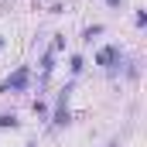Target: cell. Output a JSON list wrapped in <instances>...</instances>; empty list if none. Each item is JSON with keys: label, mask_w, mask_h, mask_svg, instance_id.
Masks as SVG:
<instances>
[{"label": "cell", "mask_w": 147, "mask_h": 147, "mask_svg": "<svg viewBox=\"0 0 147 147\" xmlns=\"http://www.w3.org/2000/svg\"><path fill=\"white\" fill-rule=\"evenodd\" d=\"M69 92H72V86H65V89L58 92V103H55V116H51V123H55V127H65V123H69Z\"/></svg>", "instance_id": "cell-1"}, {"label": "cell", "mask_w": 147, "mask_h": 147, "mask_svg": "<svg viewBox=\"0 0 147 147\" xmlns=\"http://www.w3.org/2000/svg\"><path fill=\"white\" fill-rule=\"evenodd\" d=\"M28 82H31V72L28 69H17V72L3 82V92H21V89H28Z\"/></svg>", "instance_id": "cell-2"}, {"label": "cell", "mask_w": 147, "mask_h": 147, "mask_svg": "<svg viewBox=\"0 0 147 147\" xmlns=\"http://www.w3.org/2000/svg\"><path fill=\"white\" fill-rule=\"evenodd\" d=\"M96 65H103V69H113V65H120V48H116V45L103 48V51L96 55Z\"/></svg>", "instance_id": "cell-3"}, {"label": "cell", "mask_w": 147, "mask_h": 147, "mask_svg": "<svg viewBox=\"0 0 147 147\" xmlns=\"http://www.w3.org/2000/svg\"><path fill=\"white\" fill-rule=\"evenodd\" d=\"M0 127H10V130H14V127H17V116H14V113H3V116H0Z\"/></svg>", "instance_id": "cell-4"}, {"label": "cell", "mask_w": 147, "mask_h": 147, "mask_svg": "<svg viewBox=\"0 0 147 147\" xmlns=\"http://www.w3.org/2000/svg\"><path fill=\"white\" fill-rule=\"evenodd\" d=\"M96 34H103V24H92V28H86V41H92Z\"/></svg>", "instance_id": "cell-5"}, {"label": "cell", "mask_w": 147, "mask_h": 147, "mask_svg": "<svg viewBox=\"0 0 147 147\" xmlns=\"http://www.w3.org/2000/svg\"><path fill=\"white\" fill-rule=\"evenodd\" d=\"M51 69H55V65H51V51H48V55H45V58H41V72L48 75V72H51Z\"/></svg>", "instance_id": "cell-6"}, {"label": "cell", "mask_w": 147, "mask_h": 147, "mask_svg": "<svg viewBox=\"0 0 147 147\" xmlns=\"http://www.w3.org/2000/svg\"><path fill=\"white\" fill-rule=\"evenodd\" d=\"M134 24H137V28H144V24H147V14H144V10H137V14H134Z\"/></svg>", "instance_id": "cell-7"}, {"label": "cell", "mask_w": 147, "mask_h": 147, "mask_svg": "<svg viewBox=\"0 0 147 147\" xmlns=\"http://www.w3.org/2000/svg\"><path fill=\"white\" fill-rule=\"evenodd\" d=\"M69 69H72V72H82V58H79V55H72V62H69Z\"/></svg>", "instance_id": "cell-8"}, {"label": "cell", "mask_w": 147, "mask_h": 147, "mask_svg": "<svg viewBox=\"0 0 147 147\" xmlns=\"http://www.w3.org/2000/svg\"><path fill=\"white\" fill-rule=\"evenodd\" d=\"M106 3H110V7H120V3H123V0H106Z\"/></svg>", "instance_id": "cell-9"}, {"label": "cell", "mask_w": 147, "mask_h": 147, "mask_svg": "<svg viewBox=\"0 0 147 147\" xmlns=\"http://www.w3.org/2000/svg\"><path fill=\"white\" fill-rule=\"evenodd\" d=\"M106 147H120V137H116V140H110V144H106Z\"/></svg>", "instance_id": "cell-10"}, {"label": "cell", "mask_w": 147, "mask_h": 147, "mask_svg": "<svg viewBox=\"0 0 147 147\" xmlns=\"http://www.w3.org/2000/svg\"><path fill=\"white\" fill-rule=\"evenodd\" d=\"M0 45H3V38H0Z\"/></svg>", "instance_id": "cell-11"}]
</instances>
